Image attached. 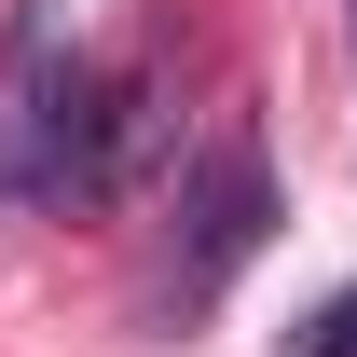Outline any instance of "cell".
<instances>
[{
  "label": "cell",
  "mask_w": 357,
  "mask_h": 357,
  "mask_svg": "<svg viewBox=\"0 0 357 357\" xmlns=\"http://www.w3.org/2000/svg\"><path fill=\"white\" fill-rule=\"evenodd\" d=\"M275 192H261V151H248V124H220L192 165H178V234H165V275H151V303L165 316H206L220 303V275L261 248Z\"/></svg>",
  "instance_id": "obj_1"
},
{
  "label": "cell",
  "mask_w": 357,
  "mask_h": 357,
  "mask_svg": "<svg viewBox=\"0 0 357 357\" xmlns=\"http://www.w3.org/2000/svg\"><path fill=\"white\" fill-rule=\"evenodd\" d=\"M69 14L55 0H28L14 14V42H0V220H14V192H42L55 165V110H69Z\"/></svg>",
  "instance_id": "obj_2"
},
{
  "label": "cell",
  "mask_w": 357,
  "mask_h": 357,
  "mask_svg": "<svg viewBox=\"0 0 357 357\" xmlns=\"http://www.w3.org/2000/svg\"><path fill=\"white\" fill-rule=\"evenodd\" d=\"M289 357H357V289H330V316H316V330H303Z\"/></svg>",
  "instance_id": "obj_3"
}]
</instances>
